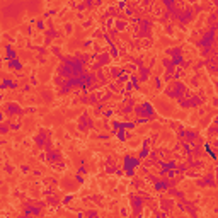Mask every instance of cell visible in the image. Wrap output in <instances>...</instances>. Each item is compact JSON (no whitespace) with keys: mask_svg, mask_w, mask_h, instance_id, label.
Masks as SVG:
<instances>
[{"mask_svg":"<svg viewBox=\"0 0 218 218\" xmlns=\"http://www.w3.org/2000/svg\"><path fill=\"white\" fill-rule=\"evenodd\" d=\"M7 113H9V114H20L22 111H20V108L17 106V104H9V109H7Z\"/></svg>","mask_w":218,"mask_h":218,"instance_id":"6da1fadb","label":"cell"}]
</instances>
